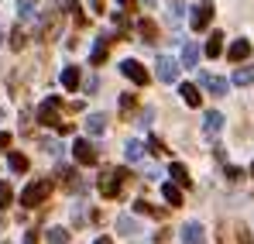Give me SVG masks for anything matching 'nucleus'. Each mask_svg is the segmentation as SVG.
I'll list each match as a JSON object with an SVG mask.
<instances>
[{"label":"nucleus","instance_id":"nucleus-34","mask_svg":"<svg viewBox=\"0 0 254 244\" xmlns=\"http://www.w3.org/2000/svg\"><path fill=\"white\" fill-rule=\"evenodd\" d=\"M227 179H230V182H237V179H244V172H241V168H234V165H230V168H227Z\"/></svg>","mask_w":254,"mask_h":244},{"label":"nucleus","instance_id":"nucleus-38","mask_svg":"<svg viewBox=\"0 0 254 244\" xmlns=\"http://www.w3.org/2000/svg\"><path fill=\"white\" fill-rule=\"evenodd\" d=\"M117 3H121L124 10H134V3H137V0H117Z\"/></svg>","mask_w":254,"mask_h":244},{"label":"nucleus","instance_id":"nucleus-9","mask_svg":"<svg viewBox=\"0 0 254 244\" xmlns=\"http://www.w3.org/2000/svg\"><path fill=\"white\" fill-rule=\"evenodd\" d=\"M110 35H100V38H96V45H93V55H89V62H93V66H103V62H107V52H110Z\"/></svg>","mask_w":254,"mask_h":244},{"label":"nucleus","instance_id":"nucleus-7","mask_svg":"<svg viewBox=\"0 0 254 244\" xmlns=\"http://www.w3.org/2000/svg\"><path fill=\"white\" fill-rule=\"evenodd\" d=\"M72 155H76V162H79V165H96V148H93L86 138H79V141L72 145Z\"/></svg>","mask_w":254,"mask_h":244},{"label":"nucleus","instance_id":"nucleus-40","mask_svg":"<svg viewBox=\"0 0 254 244\" xmlns=\"http://www.w3.org/2000/svg\"><path fill=\"white\" fill-rule=\"evenodd\" d=\"M93 244H114V241H110V238H96Z\"/></svg>","mask_w":254,"mask_h":244},{"label":"nucleus","instance_id":"nucleus-39","mask_svg":"<svg viewBox=\"0 0 254 244\" xmlns=\"http://www.w3.org/2000/svg\"><path fill=\"white\" fill-rule=\"evenodd\" d=\"M241 244H251V234L248 231H241Z\"/></svg>","mask_w":254,"mask_h":244},{"label":"nucleus","instance_id":"nucleus-32","mask_svg":"<svg viewBox=\"0 0 254 244\" xmlns=\"http://www.w3.org/2000/svg\"><path fill=\"white\" fill-rule=\"evenodd\" d=\"M35 14H38V10H35V3H31V0H24V3H21V17H35Z\"/></svg>","mask_w":254,"mask_h":244},{"label":"nucleus","instance_id":"nucleus-42","mask_svg":"<svg viewBox=\"0 0 254 244\" xmlns=\"http://www.w3.org/2000/svg\"><path fill=\"white\" fill-rule=\"evenodd\" d=\"M0 41H3V31H0Z\"/></svg>","mask_w":254,"mask_h":244},{"label":"nucleus","instance_id":"nucleus-35","mask_svg":"<svg viewBox=\"0 0 254 244\" xmlns=\"http://www.w3.org/2000/svg\"><path fill=\"white\" fill-rule=\"evenodd\" d=\"M121 107H124V110H130V107H134V96H130V93H124V96H121Z\"/></svg>","mask_w":254,"mask_h":244},{"label":"nucleus","instance_id":"nucleus-21","mask_svg":"<svg viewBox=\"0 0 254 244\" xmlns=\"http://www.w3.org/2000/svg\"><path fill=\"white\" fill-rule=\"evenodd\" d=\"M234 82H237V86H251V82H254V66L237 69V73H234Z\"/></svg>","mask_w":254,"mask_h":244},{"label":"nucleus","instance_id":"nucleus-33","mask_svg":"<svg viewBox=\"0 0 254 244\" xmlns=\"http://www.w3.org/2000/svg\"><path fill=\"white\" fill-rule=\"evenodd\" d=\"M148 148H151V152H155V155H162V152H169V148H165V145H162V141H158V138H151V141H148Z\"/></svg>","mask_w":254,"mask_h":244},{"label":"nucleus","instance_id":"nucleus-19","mask_svg":"<svg viewBox=\"0 0 254 244\" xmlns=\"http://www.w3.org/2000/svg\"><path fill=\"white\" fill-rule=\"evenodd\" d=\"M223 52V35L216 31V35H210V41H206V59H216Z\"/></svg>","mask_w":254,"mask_h":244},{"label":"nucleus","instance_id":"nucleus-10","mask_svg":"<svg viewBox=\"0 0 254 244\" xmlns=\"http://www.w3.org/2000/svg\"><path fill=\"white\" fill-rule=\"evenodd\" d=\"M248 55H251V41L248 38H237L230 48H227V59H230V62H244Z\"/></svg>","mask_w":254,"mask_h":244},{"label":"nucleus","instance_id":"nucleus-1","mask_svg":"<svg viewBox=\"0 0 254 244\" xmlns=\"http://www.w3.org/2000/svg\"><path fill=\"white\" fill-rule=\"evenodd\" d=\"M124 182H127L124 168H110V172H103V175H100V193H103V200H117L121 189H124Z\"/></svg>","mask_w":254,"mask_h":244},{"label":"nucleus","instance_id":"nucleus-16","mask_svg":"<svg viewBox=\"0 0 254 244\" xmlns=\"http://www.w3.org/2000/svg\"><path fill=\"white\" fill-rule=\"evenodd\" d=\"M179 93H182V100H186L189 107H199V89H196L192 82H182V86H179Z\"/></svg>","mask_w":254,"mask_h":244},{"label":"nucleus","instance_id":"nucleus-23","mask_svg":"<svg viewBox=\"0 0 254 244\" xmlns=\"http://www.w3.org/2000/svg\"><path fill=\"white\" fill-rule=\"evenodd\" d=\"M7 162H10L14 172H28V159H24L21 152H10V155H7Z\"/></svg>","mask_w":254,"mask_h":244},{"label":"nucleus","instance_id":"nucleus-25","mask_svg":"<svg viewBox=\"0 0 254 244\" xmlns=\"http://www.w3.org/2000/svg\"><path fill=\"white\" fill-rule=\"evenodd\" d=\"M59 179H62V182H65L69 189H72V186H79V179H76V172H72V168H65V165L59 168Z\"/></svg>","mask_w":254,"mask_h":244},{"label":"nucleus","instance_id":"nucleus-27","mask_svg":"<svg viewBox=\"0 0 254 244\" xmlns=\"http://www.w3.org/2000/svg\"><path fill=\"white\" fill-rule=\"evenodd\" d=\"M134 210H137V213H148V217H162V210H155L148 200H137V203H134Z\"/></svg>","mask_w":254,"mask_h":244},{"label":"nucleus","instance_id":"nucleus-13","mask_svg":"<svg viewBox=\"0 0 254 244\" xmlns=\"http://www.w3.org/2000/svg\"><path fill=\"white\" fill-rule=\"evenodd\" d=\"M79 80H83V76H79V69H76V66H65V69H62V86H65L69 93H76V89H79Z\"/></svg>","mask_w":254,"mask_h":244},{"label":"nucleus","instance_id":"nucleus-17","mask_svg":"<svg viewBox=\"0 0 254 244\" xmlns=\"http://www.w3.org/2000/svg\"><path fill=\"white\" fill-rule=\"evenodd\" d=\"M124 155H127V162H141V159H144V145H141V141H127Z\"/></svg>","mask_w":254,"mask_h":244},{"label":"nucleus","instance_id":"nucleus-36","mask_svg":"<svg viewBox=\"0 0 254 244\" xmlns=\"http://www.w3.org/2000/svg\"><path fill=\"white\" fill-rule=\"evenodd\" d=\"M7 145H10V134H7V131H0V152H3Z\"/></svg>","mask_w":254,"mask_h":244},{"label":"nucleus","instance_id":"nucleus-28","mask_svg":"<svg viewBox=\"0 0 254 244\" xmlns=\"http://www.w3.org/2000/svg\"><path fill=\"white\" fill-rule=\"evenodd\" d=\"M182 14H186V3H182V0H172L169 17H172V21H182Z\"/></svg>","mask_w":254,"mask_h":244},{"label":"nucleus","instance_id":"nucleus-18","mask_svg":"<svg viewBox=\"0 0 254 244\" xmlns=\"http://www.w3.org/2000/svg\"><path fill=\"white\" fill-rule=\"evenodd\" d=\"M162 196L169 200V206H182V189H179V186H172V182L162 186Z\"/></svg>","mask_w":254,"mask_h":244},{"label":"nucleus","instance_id":"nucleus-26","mask_svg":"<svg viewBox=\"0 0 254 244\" xmlns=\"http://www.w3.org/2000/svg\"><path fill=\"white\" fill-rule=\"evenodd\" d=\"M172 175H175V182H179V186H189V172H186V165H172Z\"/></svg>","mask_w":254,"mask_h":244},{"label":"nucleus","instance_id":"nucleus-5","mask_svg":"<svg viewBox=\"0 0 254 244\" xmlns=\"http://www.w3.org/2000/svg\"><path fill=\"white\" fill-rule=\"evenodd\" d=\"M121 73H124L130 82H137V86H148V69H144L141 62H134V59H124V62H121Z\"/></svg>","mask_w":254,"mask_h":244},{"label":"nucleus","instance_id":"nucleus-8","mask_svg":"<svg viewBox=\"0 0 254 244\" xmlns=\"http://www.w3.org/2000/svg\"><path fill=\"white\" fill-rule=\"evenodd\" d=\"M155 66H158V80H162V82H175V80H179V62H175V59L162 55Z\"/></svg>","mask_w":254,"mask_h":244},{"label":"nucleus","instance_id":"nucleus-41","mask_svg":"<svg viewBox=\"0 0 254 244\" xmlns=\"http://www.w3.org/2000/svg\"><path fill=\"white\" fill-rule=\"evenodd\" d=\"M151 3H155V0H144V7H151Z\"/></svg>","mask_w":254,"mask_h":244},{"label":"nucleus","instance_id":"nucleus-4","mask_svg":"<svg viewBox=\"0 0 254 244\" xmlns=\"http://www.w3.org/2000/svg\"><path fill=\"white\" fill-rule=\"evenodd\" d=\"M213 21V3L210 0H203V3H196L192 7V14H189V24H192V31H206Z\"/></svg>","mask_w":254,"mask_h":244},{"label":"nucleus","instance_id":"nucleus-12","mask_svg":"<svg viewBox=\"0 0 254 244\" xmlns=\"http://www.w3.org/2000/svg\"><path fill=\"white\" fill-rule=\"evenodd\" d=\"M220 127H223V114H216V110H206V117H203V131L216 138L220 134Z\"/></svg>","mask_w":254,"mask_h":244},{"label":"nucleus","instance_id":"nucleus-14","mask_svg":"<svg viewBox=\"0 0 254 244\" xmlns=\"http://www.w3.org/2000/svg\"><path fill=\"white\" fill-rule=\"evenodd\" d=\"M196 62H199V45H196V41H189V45L182 48V66L196 69Z\"/></svg>","mask_w":254,"mask_h":244},{"label":"nucleus","instance_id":"nucleus-37","mask_svg":"<svg viewBox=\"0 0 254 244\" xmlns=\"http://www.w3.org/2000/svg\"><path fill=\"white\" fill-rule=\"evenodd\" d=\"M24 244H38V234H35V231H28V234H24Z\"/></svg>","mask_w":254,"mask_h":244},{"label":"nucleus","instance_id":"nucleus-6","mask_svg":"<svg viewBox=\"0 0 254 244\" xmlns=\"http://www.w3.org/2000/svg\"><path fill=\"white\" fill-rule=\"evenodd\" d=\"M179 238H182V244H206V234H203V224H199V220H189V224H182Z\"/></svg>","mask_w":254,"mask_h":244},{"label":"nucleus","instance_id":"nucleus-20","mask_svg":"<svg viewBox=\"0 0 254 244\" xmlns=\"http://www.w3.org/2000/svg\"><path fill=\"white\" fill-rule=\"evenodd\" d=\"M137 31H141V38H144V41H158V28H155V21H148V17L137 24Z\"/></svg>","mask_w":254,"mask_h":244},{"label":"nucleus","instance_id":"nucleus-31","mask_svg":"<svg viewBox=\"0 0 254 244\" xmlns=\"http://www.w3.org/2000/svg\"><path fill=\"white\" fill-rule=\"evenodd\" d=\"M117 227H121V234H134V220H130V217H121Z\"/></svg>","mask_w":254,"mask_h":244},{"label":"nucleus","instance_id":"nucleus-24","mask_svg":"<svg viewBox=\"0 0 254 244\" xmlns=\"http://www.w3.org/2000/svg\"><path fill=\"white\" fill-rule=\"evenodd\" d=\"M24 45H28V35H24L21 28H14V31H10V48H14V52H21Z\"/></svg>","mask_w":254,"mask_h":244},{"label":"nucleus","instance_id":"nucleus-29","mask_svg":"<svg viewBox=\"0 0 254 244\" xmlns=\"http://www.w3.org/2000/svg\"><path fill=\"white\" fill-rule=\"evenodd\" d=\"M10 200H14L10 186H7V182H0V210H7V206H10Z\"/></svg>","mask_w":254,"mask_h":244},{"label":"nucleus","instance_id":"nucleus-15","mask_svg":"<svg viewBox=\"0 0 254 244\" xmlns=\"http://www.w3.org/2000/svg\"><path fill=\"white\" fill-rule=\"evenodd\" d=\"M86 131H89V134H103V131H107V117H103V114H89V117H86Z\"/></svg>","mask_w":254,"mask_h":244},{"label":"nucleus","instance_id":"nucleus-43","mask_svg":"<svg viewBox=\"0 0 254 244\" xmlns=\"http://www.w3.org/2000/svg\"><path fill=\"white\" fill-rule=\"evenodd\" d=\"M251 175H254V165H251Z\"/></svg>","mask_w":254,"mask_h":244},{"label":"nucleus","instance_id":"nucleus-22","mask_svg":"<svg viewBox=\"0 0 254 244\" xmlns=\"http://www.w3.org/2000/svg\"><path fill=\"white\" fill-rule=\"evenodd\" d=\"M45 238H48V244H69V231L65 227H52Z\"/></svg>","mask_w":254,"mask_h":244},{"label":"nucleus","instance_id":"nucleus-30","mask_svg":"<svg viewBox=\"0 0 254 244\" xmlns=\"http://www.w3.org/2000/svg\"><path fill=\"white\" fill-rule=\"evenodd\" d=\"M65 7H69V10H72V17H76V24H86L83 10H79V0H65Z\"/></svg>","mask_w":254,"mask_h":244},{"label":"nucleus","instance_id":"nucleus-11","mask_svg":"<svg viewBox=\"0 0 254 244\" xmlns=\"http://www.w3.org/2000/svg\"><path fill=\"white\" fill-rule=\"evenodd\" d=\"M199 82L210 89L213 96H227V80H220V76H210V73H199Z\"/></svg>","mask_w":254,"mask_h":244},{"label":"nucleus","instance_id":"nucleus-3","mask_svg":"<svg viewBox=\"0 0 254 244\" xmlns=\"http://www.w3.org/2000/svg\"><path fill=\"white\" fill-rule=\"evenodd\" d=\"M59 110H62V100H59V96H48V100H45L42 107H38V121L45 124V127H59Z\"/></svg>","mask_w":254,"mask_h":244},{"label":"nucleus","instance_id":"nucleus-2","mask_svg":"<svg viewBox=\"0 0 254 244\" xmlns=\"http://www.w3.org/2000/svg\"><path fill=\"white\" fill-rule=\"evenodd\" d=\"M48 196H52V182H48V179H38V182H31V186L21 193V206L35 210V206H42Z\"/></svg>","mask_w":254,"mask_h":244}]
</instances>
